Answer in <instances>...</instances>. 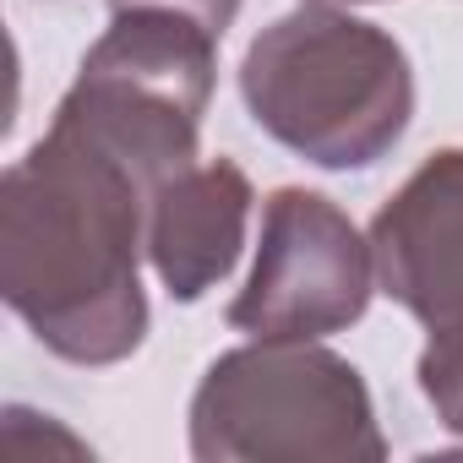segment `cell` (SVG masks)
<instances>
[{"label": "cell", "mask_w": 463, "mask_h": 463, "mask_svg": "<svg viewBox=\"0 0 463 463\" xmlns=\"http://www.w3.org/2000/svg\"><path fill=\"white\" fill-rule=\"evenodd\" d=\"M147 202L131 164L71 120L0 180V295L71 365H120L147 338Z\"/></svg>", "instance_id": "obj_1"}, {"label": "cell", "mask_w": 463, "mask_h": 463, "mask_svg": "<svg viewBox=\"0 0 463 463\" xmlns=\"http://www.w3.org/2000/svg\"><path fill=\"white\" fill-rule=\"evenodd\" d=\"M241 99L279 147L349 175L403 142L414 120V66L387 28L317 0L251 39Z\"/></svg>", "instance_id": "obj_2"}, {"label": "cell", "mask_w": 463, "mask_h": 463, "mask_svg": "<svg viewBox=\"0 0 463 463\" xmlns=\"http://www.w3.org/2000/svg\"><path fill=\"white\" fill-rule=\"evenodd\" d=\"M196 463H382L365 376L317 338H257L207 365L191 398Z\"/></svg>", "instance_id": "obj_3"}, {"label": "cell", "mask_w": 463, "mask_h": 463, "mask_svg": "<svg viewBox=\"0 0 463 463\" xmlns=\"http://www.w3.org/2000/svg\"><path fill=\"white\" fill-rule=\"evenodd\" d=\"M218 44V33L169 12H109V33L88 50L55 115L158 191L169 175L196 164Z\"/></svg>", "instance_id": "obj_4"}, {"label": "cell", "mask_w": 463, "mask_h": 463, "mask_svg": "<svg viewBox=\"0 0 463 463\" xmlns=\"http://www.w3.org/2000/svg\"><path fill=\"white\" fill-rule=\"evenodd\" d=\"M376 284L420 327V392L463 436V147L430 153L371 218Z\"/></svg>", "instance_id": "obj_5"}, {"label": "cell", "mask_w": 463, "mask_h": 463, "mask_svg": "<svg viewBox=\"0 0 463 463\" xmlns=\"http://www.w3.org/2000/svg\"><path fill=\"white\" fill-rule=\"evenodd\" d=\"M376 257L354 218L306 185L262 202V241L246 289L229 300V327L251 338H327L365 317Z\"/></svg>", "instance_id": "obj_6"}, {"label": "cell", "mask_w": 463, "mask_h": 463, "mask_svg": "<svg viewBox=\"0 0 463 463\" xmlns=\"http://www.w3.org/2000/svg\"><path fill=\"white\" fill-rule=\"evenodd\" d=\"M251 180L235 158H213L169 175L147 202V262L169 300L191 306L235 273L251 223Z\"/></svg>", "instance_id": "obj_7"}, {"label": "cell", "mask_w": 463, "mask_h": 463, "mask_svg": "<svg viewBox=\"0 0 463 463\" xmlns=\"http://www.w3.org/2000/svg\"><path fill=\"white\" fill-rule=\"evenodd\" d=\"M109 12H169V17H185V23L223 39L241 12V0H109Z\"/></svg>", "instance_id": "obj_8"}]
</instances>
